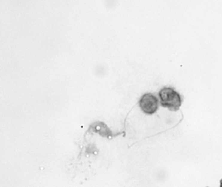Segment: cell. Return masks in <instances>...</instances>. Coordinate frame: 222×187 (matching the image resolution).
Instances as JSON below:
<instances>
[{"label":"cell","mask_w":222,"mask_h":187,"mask_svg":"<svg viewBox=\"0 0 222 187\" xmlns=\"http://www.w3.org/2000/svg\"><path fill=\"white\" fill-rule=\"evenodd\" d=\"M158 96L162 107L168 108L170 111H178L181 106L182 100L180 94L171 88H163L159 92Z\"/></svg>","instance_id":"cell-1"},{"label":"cell","mask_w":222,"mask_h":187,"mask_svg":"<svg viewBox=\"0 0 222 187\" xmlns=\"http://www.w3.org/2000/svg\"><path fill=\"white\" fill-rule=\"evenodd\" d=\"M139 107L142 111L147 115H153L158 109V100L150 93L143 94L139 100Z\"/></svg>","instance_id":"cell-2"},{"label":"cell","mask_w":222,"mask_h":187,"mask_svg":"<svg viewBox=\"0 0 222 187\" xmlns=\"http://www.w3.org/2000/svg\"><path fill=\"white\" fill-rule=\"evenodd\" d=\"M220 187H222V178L220 179Z\"/></svg>","instance_id":"cell-3"},{"label":"cell","mask_w":222,"mask_h":187,"mask_svg":"<svg viewBox=\"0 0 222 187\" xmlns=\"http://www.w3.org/2000/svg\"><path fill=\"white\" fill-rule=\"evenodd\" d=\"M206 187H209V186H206Z\"/></svg>","instance_id":"cell-4"}]
</instances>
